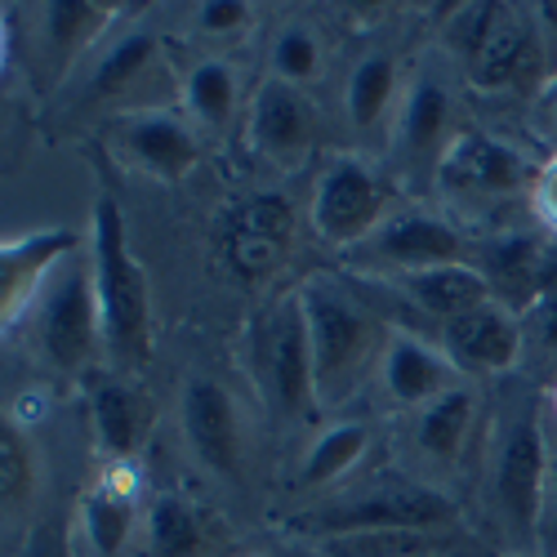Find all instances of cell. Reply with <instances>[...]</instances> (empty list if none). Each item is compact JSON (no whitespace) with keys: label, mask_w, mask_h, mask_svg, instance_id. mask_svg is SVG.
Instances as JSON below:
<instances>
[{"label":"cell","mask_w":557,"mask_h":557,"mask_svg":"<svg viewBox=\"0 0 557 557\" xmlns=\"http://www.w3.org/2000/svg\"><path fill=\"white\" fill-rule=\"evenodd\" d=\"M473 482L486 544L499 557H540L548 491V393L531 375L491 384V420Z\"/></svg>","instance_id":"obj_1"},{"label":"cell","mask_w":557,"mask_h":557,"mask_svg":"<svg viewBox=\"0 0 557 557\" xmlns=\"http://www.w3.org/2000/svg\"><path fill=\"white\" fill-rule=\"evenodd\" d=\"M299 304L312 344L317 406L339 410L366 384H375L397 326H388V317L370 304V295H357V276L348 282L339 272H312L299 286Z\"/></svg>","instance_id":"obj_2"},{"label":"cell","mask_w":557,"mask_h":557,"mask_svg":"<svg viewBox=\"0 0 557 557\" xmlns=\"http://www.w3.org/2000/svg\"><path fill=\"white\" fill-rule=\"evenodd\" d=\"M535 174L540 165L518 144H508V138L482 125H463L433 174V193L442 197L446 214L463 232L491 223L486 237H495V232L527 227V223H513V214L518 210L531 214Z\"/></svg>","instance_id":"obj_3"},{"label":"cell","mask_w":557,"mask_h":557,"mask_svg":"<svg viewBox=\"0 0 557 557\" xmlns=\"http://www.w3.org/2000/svg\"><path fill=\"white\" fill-rule=\"evenodd\" d=\"M410 527H459V499L437 491L406 469L352 478L339 491L312 499L299 518L286 522L290 535L308 540H339L370 531H410Z\"/></svg>","instance_id":"obj_4"},{"label":"cell","mask_w":557,"mask_h":557,"mask_svg":"<svg viewBox=\"0 0 557 557\" xmlns=\"http://www.w3.org/2000/svg\"><path fill=\"white\" fill-rule=\"evenodd\" d=\"M89 263L103 312V352L121 370H138L152 352V295L148 272L129 255L125 214L112 197H99L89 214Z\"/></svg>","instance_id":"obj_5"},{"label":"cell","mask_w":557,"mask_h":557,"mask_svg":"<svg viewBox=\"0 0 557 557\" xmlns=\"http://www.w3.org/2000/svg\"><path fill=\"white\" fill-rule=\"evenodd\" d=\"M27 339L54 375H81L103 352V312L89 242L72 259H63L59 272L45 282L40 299L27 312Z\"/></svg>","instance_id":"obj_6"},{"label":"cell","mask_w":557,"mask_h":557,"mask_svg":"<svg viewBox=\"0 0 557 557\" xmlns=\"http://www.w3.org/2000/svg\"><path fill=\"white\" fill-rule=\"evenodd\" d=\"M455 67H420L406 76V95L397 103L388 144H384V170L393 174L397 188L406 193H429L433 174L463 129L459 121V89Z\"/></svg>","instance_id":"obj_7"},{"label":"cell","mask_w":557,"mask_h":557,"mask_svg":"<svg viewBox=\"0 0 557 557\" xmlns=\"http://www.w3.org/2000/svg\"><path fill=\"white\" fill-rule=\"evenodd\" d=\"M491 384L463 380L446 397L401 420V469L437 491H450L459 469H478L491 420Z\"/></svg>","instance_id":"obj_8"},{"label":"cell","mask_w":557,"mask_h":557,"mask_svg":"<svg viewBox=\"0 0 557 557\" xmlns=\"http://www.w3.org/2000/svg\"><path fill=\"white\" fill-rule=\"evenodd\" d=\"M397 206H401L397 183L388 170H380L361 148L335 152L317 170L312 201H308V227L317 232L321 246L352 255Z\"/></svg>","instance_id":"obj_9"},{"label":"cell","mask_w":557,"mask_h":557,"mask_svg":"<svg viewBox=\"0 0 557 557\" xmlns=\"http://www.w3.org/2000/svg\"><path fill=\"white\" fill-rule=\"evenodd\" d=\"M553 27L540 5H495V18L473 50V59L459 67V81L486 99L513 95H544L548 76L557 72Z\"/></svg>","instance_id":"obj_10"},{"label":"cell","mask_w":557,"mask_h":557,"mask_svg":"<svg viewBox=\"0 0 557 557\" xmlns=\"http://www.w3.org/2000/svg\"><path fill=\"white\" fill-rule=\"evenodd\" d=\"M473 259V232H463L446 210H429L420 201H401L370 237L348 255L357 282H397L437 263Z\"/></svg>","instance_id":"obj_11"},{"label":"cell","mask_w":557,"mask_h":557,"mask_svg":"<svg viewBox=\"0 0 557 557\" xmlns=\"http://www.w3.org/2000/svg\"><path fill=\"white\" fill-rule=\"evenodd\" d=\"M255 366H259V384L282 420H308L312 410H321L317 384H312V344H308L299 290L282 295L259 317Z\"/></svg>","instance_id":"obj_12"},{"label":"cell","mask_w":557,"mask_h":557,"mask_svg":"<svg viewBox=\"0 0 557 557\" xmlns=\"http://www.w3.org/2000/svg\"><path fill=\"white\" fill-rule=\"evenodd\" d=\"M246 138L259 165H268L272 174H295L317 157L321 108L308 89L263 76L246 99Z\"/></svg>","instance_id":"obj_13"},{"label":"cell","mask_w":557,"mask_h":557,"mask_svg":"<svg viewBox=\"0 0 557 557\" xmlns=\"http://www.w3.org/2000/svg\"><path fill=\"white\" fill-rule=\"evenodd\" d=\"M290 250H295V206L282 193H250L219 219V255L246 286L268 282Z\"/></svg>","instance_id":"obj_14"},{"label":"cell","mask_w":557,"mask_h":557,"mask_svg":"<svg viewBox=\"0 0 557 557\" xmlns=\"http://www.w3.org/2000/svg\"><path fill=\"white\" fill-rule=\"evenodd\" d=\"M433 339L446 348V357L459 366L463 380L473 384H499L522 375L527 366V326L513 308L504 304H482L473 312H463L446 326L433 331Z\"/></svg>","instance_id":"obj_15"},{"label":"cell","mask_w":557,"mask_h":557,"mask_svg":"<svg viewBox=\"0 0 557 557\" xmlns=\"http://www.w3.org/2000/svg\"><path fill=\"white\" fill-rule=\"evenodd\" d=\"M201 144L206 134L193 125V116L183 108H165V103H144L121 116L116 125V152L157 183H178L188 178L193 165L201 161Z\"/></svg>","instance_id":"obj_16"},{"label":"cell","mask_w":557,"mask_h":557,"mask_svg":"<svg viewBox=\"0 0 557 557\" xmlns=\"http://www.w3.org/2000/svg\"><path fill=\"white\" fill-rule=\"evenodd\" d=\"M89 237L72 227H32L10 232L5 250H0V321H5V339L18 335L32 304L40 299L45 282L59 272L63 259H72Z\"/></svg>","instance_id":"obj_17"},{"label":"cell","mask_w":557,"mask_h":557,"mask_svg":"<svg viewBox=\"0 0 557 557\" xmlns=\"http://www.w3.org/2000/svg\"><path fill=\"white\" fill-rule=\"evenodd\" d=\"M455 384H463V375L437 339H424L410 326L393 331L384 361H380V375H375V388H380V401L397 414V420H406V414L424 410L429 401L446 397Z\"/></svg>","instance_id":"obj_18"},{"label":"cell","mask_w":557,"mask_h":557,"mask_svg":"<svg viewBox=\"0 0 557 557\" xmlns=\"http://www.w3.org/2000/svg\"><path fill=\"white\" fill-rule=\"evenodd\" d=\"M178 420H183V442H188L193 459L206 473L237 478V469H242L237 397H232L214 375H193L178 397Z\"/></svg>","instance_id":"obj_19"},{"label":"cell","mask_w":557,"mask_h":557,"mask_svg":"<svg viewBox=\"0 0 557 557\" xmlns=\"http://www.w3.org/2000/svg\"><path fill=\"white\" fill-rule=\"evenodd\" d=\"M406 95V76H401V59L393 50H366L348 76H344V121L352 129L357 144L384 148L388 129L397 116V103Z\"/></svg>","instance_id":"obj_20"},{"label":"cell","mask_w":557,"mask_h":557,"mask_svg":"<svg viewBox=\"0 0 557 557\" xmlns=\"http://www.w3.org/2000/svg\"><path fill=\"white\" fill-rule=\"evenodd\" d=\"M144 513L148 504H138L134 463H108L81 499V540L89 557H121L134 531H144Z\"/></svg>","instance_id":"obj_21"},{"label":"cell","mask_w":557,"mask_h":557,"mask_svg":"<svg viewBox=\"0 0 557 557\" xmlns=\"http://www.w3.org/2000/svg\"><path fill=\"white\" fill-rule=\"evenodd\" d=\"M384 290L397 295L414 317L433 321V331L495 299V295H491V282L482 276V268H478L473 259L437 263V268H424V272L397 276V282H384Z\"/></svg>","instance_id":"obj_22"},{"label":"cell","mask_w":557,"mask_h":557,"mask_svg":"<svg viewBox=\"0 0 557 557\" xmlns=\"http://www.w3.org/2000/svg\"><path fill=\"white\" fill-rule=\"evenodd\" d=\"M89 429L108 463H134L138 446L152 433V401L129 380H103L89 393Z\"/></svg>","instance_id":"obj_23"},{"label":"cell","mask_w":557,"mask_h":557,"mask_svg":"<svg viewBox=\"0 0 557 557\" xmlns=\"http://www.w3.org/2000/svg\"><path fill=\"white\" fill-rule=\"evenodd\" d=\"M317 557H486V553L463 527H410V531L321 540Z\"/></svg>","instance_id":"obj_24"},{"label":"cell","mask_w":557,"mask_h":557,"mask_svg":"<svg viewBox=\"0 0 557 557\" xmlns=\"http://www.w3.org/2000/svg\"><path fill=\"white\" fill-rule=\"evenodd\" d=\"M370 424L366 420H335V424H326L321 429L308 446H304V455H299V473H295V486L299 491H317V495H331V491H339L344 482H352L357 478V469L366 463V455H370Z\"/></svg>","instance_id":"obj_25"},{"label":"cell","mask_w":557,"mask_h":557,"mask_svg":"<svg viewBox=\"0 0 557 557\" xmlns=\"http://www.w3.org/2000/svg\"><path fill=\"white\" fill-rule=\"evenodd\" d=\"M178 108L193 116V125L201 134H223L232 121H237V108H242L237 67H232L227 59H201V63H193L188 76H183Z\"/></svg>","instance_id":"obj_26"},{"label":"cell","mask_w":557,"mask_h":557,"mask_svg":"<svg viewBox=\"0 0 557 557\" xmlns=\"http://www.w3.org/2000/svg\"><path fill=\"white\" fill-rule=\"evenodd\" d=\"M45 463L36 450V437L14 420H5V437H0V508H5V531H14L23 518L36 513Z\"/></svg>","instance_id":"obj_27"},{"label":"cell","mask_w":557,"mask_h":557,"mask_svg":"<svg viewBox=\"0 0 557 557\" xmlns=\"http://www.w3.org/2000/svg\"><path fill=\"white\" fill-rule=\"evenodd\" d=\"M157 36L152 32H125L108 40V50L99 54L95 72H89V95L95 99H121L138 85V76H148L157 63Z\"/></svg>","instance_id":"obj_28"},{"label":"cell","mask_w":557,"mask_h":557,"mask_svg":"<svg viewBox=\"0 0 557 557\" xmlns=\"http://www.w3.org/2000/svg\"><path fill=\"white\" fill-rule=\"evenodd\" d=\"M326 72V40L304 18H290L272 32L268 40V76L290 81L299 89H312Z\"/></svg>","instance_id":"obj_29"},{"label":"cell","mask_w":557,"mask_h":557,"mask_svg":"<svg viewBox=\"0 0 557 557\" xmlns=\"http://www.w3.org/2000/svg\"><path fill=\"white\" fill-rule=\"evenodd\" d=\"M144 548L148 557H197L201 553L197 508L178 495H152L144 513Z\"/></svg>","instance_id":"obj_30"},{"label":"cell","mask_w":557,"mask_h":557,"mask_svg":"<svg viewBox=\"0 0 557 557\" xmlns=\"http://www.w3.org/2000/svg\"><path fill=\"white\" fill-rule=\"evenodd\" d=\"M112 14L103 5H40V32H45V50H50L59 63H72L81 50H89L103 32H108Z\"/></svg>","instance_id":"obj_31"},{"label":"cell","mask_w":557,"mask_h":557,"mask_svg":"<svg viewBox=\"0 0 557 557\" xmlns=\"http://www.w3.org/2000/svg\"><path fill=\"white\" fill-rule=\"evenodd\" d=\"M527 326V366L522 375H531V366H548L553 370V384H557V286L544 290L531 312L522 317Z\"/></svg>","instance_id":"obj_32"},{"label":"cell","mask_w":557,"mask_h":557,"mask_svg":"<svg viewBox=\"0 0 557 557\" xmlns=\"http://www.w3.org/2000/svg\"><path fill=\"white\" fill-rule=\"evenodd\" d=\"M531 223L557 242V152L540 161L535 188H531Z\"/></svg>","instance_id":"obj_33"},{"label":"cell","mask_w":557,"mask_h":557,"mask_svg":"<svg viewBox=\"0 0 557 557\" xmlns=\"http://www.w3.org/2000/svg\"><path fill=\"white\" fill-rule=\"evenodd\" d=\"M540 557H557V420L553 414H548V491H544Z\"/></svg>","instance_id":"obj_34"},{"label":"cell","mask_w":557,"mask_h":557,"mask_svg":"<svg viewBox=\"0 0 557 557\" xmlns=\"http://www.w3.org/2000/svg\"><path fill=\"white\" fill-rule=\"evenodd\" d=\"M250 27V5H237V0H210V5H197V32L206 36H232Z\"/></svg>","instance_id":"obj_35"},{"label":"cell","mask_w":557,"mask_h":557,"mask_svg":"<svg viewBox=\"0 0 557 557\" xmlns=\"http://www.w3.org/2000/svg\"><path fill=\"white\" fill-rule=\"evenodd\" d=\"M535 108H540L544 125H548V129H553V138H557V72L548 76V85H544V95L535 99Z\"/></svg>","instance_id":"obj_36"}]
</instances>
